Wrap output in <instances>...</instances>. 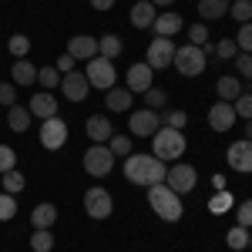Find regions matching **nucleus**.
I'll list each match as a JSON object with an SVG mask.
<instances>
[{
	"label": "nucleus",
	"mask_w": 252,
	"mask_h": 252,
	"mask_svg": "<svg viewBox=\"0 0 252 252\" xmlns=\"http://www.w3.org/2000/svg\"><path fill=\"white\" fill-rule=\"evenodd\" d=\"M17 215V202H14V195L0 192V222H10Z\"/></svg>",
	"instance_id": "nucleus-37"
},
{
	"label": "nucleus",
	"mask_w": 252,
	"mask_h": 252,
	"mask_svg": "<svg viewBox=\"0 0 252 252\" xmlns=\"http://www.w3.org/2000/svg\"><path fill=\"white\" fill-rule=\"evenodd\" d=\"M155 7H168V3H175V0H152Z\"/></svg>",
	"instance_id": "nucleus-51"
},
{
	"label": "nucleus",
	"mask_w": 252,
	"mask_h": 252,
	"mask_svg": "<svg viewBox=\"0 0 252 252\" xmlns=\"http://www.w3.org/2000/svg\"><path fill=\"white\" fill-rule=\"evenodd\" d=\"M225 242H229V249H249V229L246 225H235L225 232Z\"/></svg>",
	"instance_id": "nucleus-29"
},
{
	"label": "nucleus",
	"mask_w": 252,
	"mask_h": 252,
	"mask_svg": "<svg viewBox=\"0 0 252 252\" xmlns=\"http://www.w3.org/2000/svg\"><path fill=\"white\" fill-rule=\"evenodd\" d=\"M152 74H155V71H152L148 64H131L128 74H125V78H128V91H131V94H145V91L152 88Z\"/></svg>",
	"instance_id": "nucleus-15"
},
{
	"label": "nucleus",
	"mask_w": 252,
	"mask_h": 252,
	"mask_svg": "<svg viewBox=\"0 0 252 252\" xmlns=\"http://www.w3.org/2000/svg\"><path fill=\"white\" fill-rule=\"evenodd\" d=\"M84 74H88V84H91V88H101V91H111V88H115V78H118L115 64L108 58H101V54L88 61V71H84Z\"/></svg>",
	"instance_id": "nucleus-7"
},
{
	"label": "nucleus",
	"mask_w": 252,
	"mask_h": 252,
	"mask_svg": "<svg viewBox=\"0 0 252 252\" xmlns=\"http://www.w3.org/2000/svg\"><path fill=\"white\" fill-rule=\"evenodd\" d=\"M14 165H17V152H14L10 145H0V175L10 172Z\"/></svg>",
	"instance_id": "nucleus-41"
},
{
	"label": "nucleus",
	"mask_w": 252,
	"mask_h": 252,
	"mask_svg": "<svg viewBox=\"0 0 252 252\" xmlns=\"http://www.w3.org/2000/svg\"><path fill=\"white\" fill-rule=\"evenodd\" d=\"M108 152H111V155H131V138L128 135H111L108 138Z\"/></svg>",
	"instance_id": "nucleus-34"
},
{
	"label": "nucleus",
	"mask_w": 252,
	"mask_h": 252,
	"mask_svg": "<svg viewBox=\"0 0 252 252\" xmlns=\"http://www.w3.org/2000/svg\"><path fill=\"white\" fill-rule=\"evenodd\" d=\"M161 128H178V131H182V128H185V121H189V115H185V111H161Z\"/></svg>",
	"instance_id": "nucleus-35"
},
{
	"label": "nucleus",
	"mask_w": 252,
	"mask_h": 252,
	"mask_svg": "<svg viewBox=\"0 0 252 252\" xmlns=\"http://www.w3.org/2000/svg\"><path fill=\"white\" fill-rule=\"evenodd\" d=\"M165 185L175 195H189L198 185V172H195L192 165H185V161H175L172 168H168V175H165Z\"/></svg>",
	"instance_id": "nucleus-6"
},
{
	"label": "nucleus",
	"mask_w": 252,
	"mask_h": 252,
	"mask_svg": "<svg viewBox=\"0 0 252 252\" xmlns=\"http://www.w3.org/2000/svg\"><path fill=\"white\" fill-rule=\"evenodd\" d=\"M246 138H249V141H252V118H249V121H246Z\"/></svg>",
	"instance_id": "nucleus-50"
},
{
	"label": "nucleus",
	"mask_w": 252,
	"mask_h": 252,
	"mask_svg": "<svg viewBox=\"0 0 252 252\" xmlns=\"http://www.w3.org/2000/svg\"><path fill=\"white\" fill-rule=\"evenodd\" d=\"M84 212L91 215V219H108V215L115 212V202H111L108 189H101V185L88 189L84 192Z\"/></svg>",
	"instance_id": "nucleus-8"
},
{
	"label": "nucleus",
	"mask_w": 252,
	"mask_h": 252,
	"mask_svg": "<svg viewBox=\"0 0 252 252\" xmlns=\"http://www.w3.org/2000/svg\"><path fill=\"white\" fill-rule=\"evenodd\" d=\"M67 54L74 61H91V58H97V40L88 37V34H78V37L67 40Z\"/></svg>",
	"instance_id": "nucleus-16"
},
{
	"label": "nucleus",
	"mask_w": 252,
	"mask_h": 252,
	"mask_svg": "<svg viewBox=\"0 0 252 252\" xmlns=\"http://www.w3.org/2000/svg\"><path fill=\"white\" fill-rule=\"evenodd\" d=\"M165 161L155 155H128L125 158V178L131 182V185H145V189H152L158 182H165Z\"/></svg>",
	"instance_id": "nucleus-1"
},
{
	"label": "nucleus",
	"mask_w": 252,
	"mask_h": 252,
	"mask_svg": "<svg viewBox=\"0 0 252 252\" xmlns=\"http://www.w3.org/2000/svg\"><path fill=\"white\" fill-rule=\"evenodd\" d=\"M225 161H229V168L249 175L252 172V141H249V138L232 141V145H229V152H225Z\"/></svg>",
	"instance_id": "nucleus-11"
},
{
	"label": "nucleus",
	"mask_w": 252,
	"mask_h": 252,
	"mask_svg": "<svg viewBox=\"0 0 252 252\" xmlns=\"http://www.w3.org/2000/svg\"><path fill=\"white\" fill-rule=\"evenodd\" d=\"M215 91H219V101H235V97L242 94V81L232 78V74H225V78H219Z\"/></svg>",
	"instance_id": "nucleus-26"
},
{
	"label": "nucleus",
	"mask_w": 252,
	"mask_h": 252,
	"mask_svg": "<svg viewBox=\"0 0 252 252\" xmlns=\"http://www.w3.org/2000/svg\"><path fill=\"white\" fill-rule=\"evenodd\" d=\"M88 135H91L94 145H108V138L115 135V125H111L104 115H91L88 118Z\"/></svg>",
	"instance_id": "nucleus-17"
},
{
	"label": "nucleus",
	"mask_w": 252,
	"mask_h": 252,
	"mask_svg": "<svg viewBox=\"0 0 252 252\" xmlns=\"http://www.w3.org/2000/svg\"><path fill=\"white\" fill-rule=\"evenodd\" d=\"M205 51L202 47H195V44H189V47H175V58H172V64H175V71L182 74V78H198L202 71H205Z\"/></svg>",
	"instance_id": "nucleus-4"
},
{
	"label": "nucleus",
	"mask_w": 252,
	"mask_h": 252,
	"mask_svg": "<svg viewBox=\"0 0 252 252\" xmlns=\"http://www.w3.org/2000/svg\"><path fill=\"white\" fill-rule=\"evenodd\" d=\"M131 91L128 88H111V91H104V101H108V108L111 111H128L131 108Z\"/></svg>",
	"instance_id": "nucleus-25"
},
{
	"label": "nucleus",
	"mask_w": 252,
	"mask_h": 252,
	"mask_svg": "<svg viewBox=\"0 0 252 252\" xmlns=\"http://www.w3.org/2000/svg\"><path fill=\"white\" fill-rule=\"evenodd\" d=\"M232 205H235V198L225 192V189H222L219 195H212V202H209V212H212V215H222V212H229Z\"/></svg>",
	"instance_id": "nucleus-32"
},
{
	"label": "nucleus",
	"mask_w": 252,
	"mask_h": 252,
	"mask_svg": "<svg viewBox=\"0 0 252 252\" xmlns=\"http://www.w3.org/2000/svg\"><path fill=\"white\" fill-rule=\"evenodd\" d=\"M229 14H232L239 24H249L252 20V0H232V3H229Z\"/></svg>",
	"instance_id": "nucleus-33"
},
{
	"label": "nucleus",
	"mask_w": 252,
	"mask_h": 252,
	"mask_svg": "<svg viewBox=\"0 0 252 252\" xmlns=\"http://www.w3.org/2000/svg\"><path fill=\"white\" fill-rule=\"evenodd\" d=\"M232 125H235L232 101H215L212 108H209V128H212V131H229Z\"/></svg>",
	"instance_id": "nucleus-14"
},
{
	"label": "nucleus",
	"mask_w": 252,
	"mask_h": 252,
	"mask_svg": "<svg viewBox=\"0 0 252 252\" xmlns=\"http://www.w3.org/2000/svg\"><path fill=\"white\" fill-rule=\"evenodd\" d=\"M185 24H182V17L178 14H172V10H165V14H158L155 24H152V31H155V37H172V34H178Z\"/></svg>",
	"instance_id": "nucleus-19"
},
{
	"label": "nucleus",
	"mask_w": 252,
	"mask_h": 252,
	"mask_svg": "<svg viewBox=\"0 0 252 252\" xmlns=\"http://www.w3.org/2000/svg\"><path fill=\"white\" fill-rule=\"evenodd\" d=\"M158 17V7L152 0H135V7H131V24L135 27H152Z\"/></svg>",
	"instance_id": "nucleus-20"
},
{
	"label": "nucleus",
	"mask_w": 252,
	"mask_h": 252,
	"mask_svg": "<svg viewBox=\"0 0 252 252\" xmlns=\"http://www.w3.org/2000/svg\"><path fill=\"white\" fill-rule=\"evenodd\" d=\"M10 74H14V84H20V88H31L34 81H37V67L31 64V61H14V67H10Z\"/></svg>",
	"instance_id": "nucleus-21"
},
{
	"label": "nucleus",
	"mask_w": 252,
	"mask_h": 252,
	"mask_svg": "<svg viewBox=\"0 0 252 252\" xmlns=\"http://www.w3.org/2000/svg\"><path fill=\"white\" fill-rule=\"evenodd\" d=\"M0 185H3V192H7V195H17L20 189H24V175H20L17 168H10V172H3Z\"/></svg>",
	"instance_id": "nucleus-31"
},
{
	"label": "nucleus",
	"mask_w": 252,
	"mask_h": 252,
	"mask_svg": "<svg viewBox=\"0 0 252 252\" xmlns=\"http://www.w3.org/2000/svg\"><path fill=\"white\" fill-rule=\"evenodd\" d=\"M111 168H115V155L108 152V145H91L84 152V172L91 178H104L111 175Z\"/></svg>",
	"instance_id": "nucleus-5"
},
{
	"label": "nucleus",
	"mask_w": 252,
	"mask_h": 252,
	"mask_svg": "<svg viewBox=\"0 0 252 252\" xmlns=\"http://www.w3.org/2000/svg\"><path fill=\"white\" fill-rule=\"evenodd\" d=\"M232 61H235V67H239L242 78H252V54H242V51H239Z\"/></svg>",
	"instance_id": "nucleus-45"
},
{
	"label": "nucleus",
	"mask_w": 252,
	"mask_h": 252,
	"mask_svg": "<svg viewBox=\"0 0 252 252\" xmlns=\"http://www.w3.org/2000/svg\"><path fill=\"white\" fill-rule=\"evenodd\" d=\"M91 7H94V10H111L115 0H91Z\"/></svg>",
	"instance_id": "nucleus-48"
},
{
	"label": "nucleus",
	"mask_w": 252,
	"mask_h": 252,
	"mask_svg": "<svg viewBox=\"0 0 252 252\" xmlns=\"http://www.w3.org/2000/svg\"><path fill=\"white\" fill-rule=\"evenodd\" d=\"M249 249H252V235H249Z\"/></svg>",
	"instance_id": "nucleus-52"
},
{
	"label": "nucleus",
	"mask_w": 252,
	"mask_h": 252,
	"mask_svg": "<svg viewBox=\"0 0 252 252\" xmlns=\"http://www.w3.org/2000/svg\"><path fill=\"white\" fill-rule=\"evenodd\" d=\"M235 54H239V47H235V40H219V44H215V58H222V61H232Z\"/></svg>",
	"instance_id": "nucleus-42"
},
{
	"label": "nucleus",
	"mask_w": 252,
	"mask_h": 252,
	"mask_svg": "<svg viewBox=\"0 0 252 252\" xmlns=\"http://www.w3.org/2000/svg\"><path fill=\"white\" fill-rule=\"evenodd\" d=\"M54 222H58V209H54L51 202H40L37 209L31 212V225H34V229H51Z\"/></svg>",
	"instance_id": "nucleus-22"
},
{
	"label": "nucleus",
	"mask_w": 252,
	"mask_h": 252,
	"mask_svg": "<svg viewBox=\"0 0 252 252\" xmlns=\"http://www.w3.org/2000/svg\"><path fill=\"white\" fill-rule=\"evenodd\" d=\"M165 91H158V88H148L145 91V104H148V111H158V108H165Z\"/></svg>",
	"instance_id": "nucleus-40"
},
{
	"label": "nucleus",
	"mask_w": 252,
	"mask_h": 252,
	"mask_svg": "<svg viewBox=\"0 0 252 252\" xmlns=\"http://www.w3.org/2000/svg\"><path fill=\"white\" fill-rule=\"evenodd\" d=\"M27 111H31V118H44V121H47V118L58 115V101H54V94H47V91H44V94L31 97Z\"/></svg>",
	"instance_id": "nucleus-18"
},
{
	"label": "nucleus",
	"mask_w": 252,
	"mask_h": 252,
	"mask_svg": "<svg viewBox=\"0 0 252 252\" xmlns=\"http://www.w3.org/2000/svg\"><path fill=\"white\" fill-rule=\"evenodd\" d=\"M152 155L161 161H178L185 155V135L178 128H158L152 135Z\"/></svg>",
	"instance_id": "nucleus-3"
},
{
	"label": "nucleus",
	"mask_w": 252,
	"mask_h": 252,
	"mask_svg": "<svg viewBox=\"0 0 252 252\" xmlns=\"http://www.w3.org/2000/svg\"><path fill=\"white\" fill-rule=\"evenodd\" d=\"M235 219H239V225H246V229H252V198H246L239 209H235Z\"/></svg>",
	"instance_id": "nucleus-44"
},
{
	"label": "nucleus",
	"mask_w": 252,
	"mask_h": 252,
	"mask_svg": "<svg viewBox=\"0 0 252 252\" xmlns=\"http://www.w3.org/2000/svg\"><path fill=\"white\" fill-rule=\"evenodd\" d=\"M0 104H14V84H0Z\"/></svg>",
	"instance_id": "nucleus-47"
},
{
	"label": "nucleus",
	"mask_w": 252,
	"mask_h": 252,
	"mask_svg": "<svg viewBox=\"0 0 252 252\" xmlns=\"http://www.w3.org/2000/svg\"><path fill=\"white\" fill-rule=\"evenodd\" d=\"M7 51H10L17 61H24V58H27V51H31V37H27V34H14V37L7 40Z\"/></svg>",
	"instance_id": "nucleus-30"
},
{
	"label": "nucleus",
	"mask_w": 252,
	"mask_h": 252,
	"mask_svg": "<svg viewBox=\"0 0 252 252\" xmlns=\"http://www.w3.org/2000/svg\"><path fill=\"white\" fill-rule=\"evenodd\" d=\"M37 81L51 91V88H61V71L58 67H37Z\"/></svg>",
	"instance_id": "nucleus-36"
},
{
	"label": "nucleus",
	"mask_w": 252,
	"mask_h": 252,
	"mask_svg": "<svg viewBox=\"0 0 252 252\" xmlns=\"http://www.w3.org/2000/svg\"><path fill=\"white\" fill-rule=\"evenodd\" d=\"M31 249L34 252H51L54 249V235H51V229H34V235H31Z\"/></svg>",
	"instance_id": "nucleus-28"
},
{
	"label": "nucleus",
	"mask_w": 252,
	"mask_h": 252,
	"mask_svg": "<svg viewBox=\"0 0 252 252\" xmlns=\"http://www.w3.org/2000/svg\"><path fill=\"white\" fill-rule=\"evenodd\" d=\"M232 108H235V118H246L249 121L252 118V94H239L232 101Z\"/></svg>",
	"instance_id": "nucleus-39"
},
{
	"label": "nucleus",
	"mask_w": 252,
	"mask_h": 252,
	"mask_svg": "<svg viewBox=\"0 0 252 252\" xmlns=\"http://www.w3.org/2000/svg\"><path fill=\"white\" fill-rule=\"evenodd\" d=\"M212 185H215V192H222V189H225V178H222V175H212Z\"/></svg>",
	"instance_id": "nucleus-49"
},
{
	"label": "nucleus",
	"mask_w": 252,
	"mask_h": 252,
	"mask_svg": "<svg viewBox=\"0 0 252 252\" xmlns=\"http://www.w3.org/2000/svg\"><path fill=\"white\" fill-rule=\"evenodd\" d=\"M148 205L155 209L158 219H165V222H178L182 219V198L165 185V182H158L148 189Z\"/></svg>",
	"instance_id": "nucleus-2"
},
{
	"label": "nucleus",
	"mask_w": 252,
	"mask_h": 252,
	"mask_svg": "<svg viewBox=\"0 0 252 252\" xmlns=\"http://www.w3.org/2000/svg\"><path fill=\"white\" fill-rule=\"evenodd\" d=\"M128 128H131V135L135 138H152L161 128V118H158V111H135L131 115V121H128Z\"/></svg>",
	"instance_id": "nucleus-13"
},
{
	"label": "nucleus",
	"mask_w": 252,
	"mask_h": 252,
	"mask_svg": "<svg viewBox=\"0 0 252 252\" xmlns=\"http://www.w3.org/2000/svg\"><path fill=\"white\" fill-rule=\"evenodd\" d=\"M54 67H58L61 74H71V71H74V58H71V54H61Z\"/></svg>",
	"instance_id": "nucleus-46"
},
{
	"label": "nucleus",
	"mask_w": 252,
	"mask_h": 252,
	"mask_svg": "<svg viewBox=\"0 0 252 252\" xmlns=\"http://www.w3.org/2000/svg\"><path fill=\"white\" fill-rule=\"evenodd\" d=\"M189 40H192L195 47L209 44V27H205V24H192V27H189Z\"/></svg>",
	"instance_id": "nucleus-43"
},
{
	"label": "nucleus",
	"mask_w": 252,
	"mask_h": 252,
	"mask_svg": "<svg viewBox=\"0 0 252 252\" xmlns=\"http://www.w3.org/2000/svg\"><path fill=\"white\" fill-rule=\"evenodd\" d=\"M229 3L232 0H198V14H202V20H219L229 14Z\"/></svg>",
	"instance_id": "nucleus-24"
},
{
	"label": "nucleus",
	"mask_w": 252,
	"mask_h": 252,
	"mask_svg": "<svg viewBox=\"0 0 252 252\" xmlns=\"http://www.w3.org/2000/svg\"><path fill=\"white\" fill-rule=\"evenodd\" d=\"M27 125H31V111L24 104H10L7 108V128L20 135V131H27Z\"/></svg>",
	"instance_id": "nucleus-23"
},
{
	"label": "nucleus",
	"mask_w": 252,
	"mask_h": 252,
	"mask_svg": "<svg viewBox=\"0 0 252 252\" xmlns=\"http://www.w3.org/2000/svg\"><path fill=\"white\" fill-rule=\"evenodd\" d=\"M121 51H125V47H121V37H118V34H104V37L97 40V54H101V58L115 61Z\"/></svg>",
	"instance_id": "nucleus-27"
},
{
	"label": "nucleus",
	"mask_w": 252,
	"mask_h": 252,
	"mask_svg": "<svg viewBox=\"0 0 252 252\" xmlns=\"http://www.w3.org/2000/svg\"><path fill=\"white\" fill-rule=\"evenodd\" d=\"M235 47H242V54H252V20L239 27V37H235Z\"/></svg>",
	"instance_id": "nucleus-38"
},
{
	"label": "nucleus",
	"mask_w": 252,
	"mask_h": 252,
	"mask_svg": "<svg viewBox=\"0 0 252 252\" xmlns=\"http://www.w3.org/2000/svg\"><path fill=\"white\" fill-rule=\"evenodd\" d=\"M172 58H175L172 37H155L152 44H148V58H145V64H148L152 71H165V67L172 64Z\"/></svg>",
	"instance_id": "nucleus-9"
},
{
	"label": "nucleus",
	"mask_w": 252,
	"mask_h": 252,
	"mask_svg": "<svg viewBox=\"0 0 252 252\" xmlns=\"http://www.w3.org/2000/svg\"><path fill=\"white\" fill-rule=\"evenodd\" d=\"M64 141H67V125H64L58 115L47 118V121L40 125V145H44L47 152H58Z\"/></svg>",
	"instance_id": "nucleus-10"
},
{
	"label": "nucleus",
	"mask_w": 252,
	"mask_h": 252,
	"mask_svg": "<svg viewBox=\"0 0 252 252\" xmlns=\"http://www.w3.org/2000/svg\"><path fill=\"white\" fill-rule=\"evenodd\" d=\"M61 91H64V97H67V101L81 104V101L88 97V91H91V84H88V74H81V71H71V74H64V78H61Z\"/></svg>",
	"instance_id": "nucleus-12"
}]
</instances>
